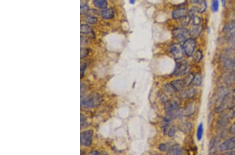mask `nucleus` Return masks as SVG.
<instances>
[{
  "label": "nucleus",
  "mask_w": 235,
  "mask_h": 155,
  "mask_svg": "<svg viewBox=\"0 0 235 155\" xmlns=\"http://www.w3.org/2000/svg\"><path fill=\"white\" fill-rule=\"evenodd\" d=\"M102 101V97L97 93H91L86 98L81 97V105L85 108H93L100 105Z\"/></svg>",
  "instance_id": "nucleus-1"
},
{
  "label": "nucleus",
  "mask_w": 235,
  "mask_h": 155,
  "mask_svg": "<svg viewBox=\"0 0 235 155\" xmlns=\"http://www.w3.org/2000/svg\"><path fill=\"white\" fill-rule=\"evenodd\" d=\"M172 35L173 38L179 41H185L189 39L190 33L189 30L184 28H178L175 29L172 32Z\"/></svg>",
  "instance_id": "nucleus-2"
},
{
  "label": "nucleus",
  "mask_w": 235,
  "mask_h": 155,
  "mask_svg": "<svg viewBox=\"0 0 235 155\" xmlns=\"http://www.w3.org/2000/svg\"><path fill=\"white\" fill-rule=\"evenodd\" d=\"M191 68V67L188 64L187 62L185 61H183L177 64L173 74L176 76L186 74L190 71Z\"/></svg>",
  "instance_id": "nucleus-3"
},
{
  "label": "nucleus",
  "mask_w": 235,
  "mask_h": 155,
  "mask_svg": "<svg viewBox=\"0 0 235 155\" xmlns=\"http://www.w3.org/2000/svg\"><path fill=\"white\" fill-rule=\"evenodd\" d=\"M196 47V42L193 38H189L184 41L183 44V48L184 53L188 57H191L193 54Z\"/></svg>",
  "instance_id": "nucleus-4"
},
{
  "label": "nucleus",
  "mask_w": 235,
  "mask_h": 155,
  "mask_svg": "<svg viewBox=\"0 0 235 155\" xmlns=\"http://www.w3.org/2000/svg\"><path fill=\"white\" fill-rule=\"evenodd\" d=\"M170 52L173 58L177 60H179L182 59L185 53L184 49L183 48V46L179 43H175L171 46Z\"/></svg>",
  "instance_id": "nucleus-5"
},
{
  "label": "nucleus",
  "mask_w": 235,
  "mask_h": 155,
  "mask_svg": "<svg viewBox=\"0 0 235 155\" xmlns=\"http://www.w3.org/2000/svg\"><path fill=\"white\" fill-rule=\"evenodd\" d=\"M94 132L88 130L82 132L81 134V144L85 146H89L92 142Z\"/></svg>",
  "instance_id": "nucleus-6"
},
{
  "label": "nucleus",
  "mask_w": 235,
  "mask_h": 155,
  "mask_svg": "<svg viewBox=\"0 0 235 155\" xmlns=\"http://www.w3.org/2000/svg\"><path fill=\"white\" fill-rule=\"evenodd\" d=\"M228 94H229L228 90L225 87H222L219 89V90L218 91V96H217L218 97H217V99L215 102L216 109L221 106V103H222L224 99Z\"/></svg>",
  "instance_id": "nucleus-7"
},
{
  "label": "nucleus",
  "mask_w": 235,
  "mask_h": 155,
  "mask_svg": "<svg viewBox=\"0 0 235 155\" xmlns=\"http://www.w3.org/2000/svg\"><path fill=\"white\" fill-rule=\"evenodd\" d=\"M235 147V138L227 139L219 145L221 151H228Z\"/></svg>",
  "instance_id": "nucleus-8"
},
{
  "label": "nucleus",
  "mask_w": 235,
  "mask_h": 155,
  "mask_svg": "<svg viewBox=\"0 0 235 155\" xmlns=\"http://www.w3.org/2000/svg\"><path fill=\"white\" fill-rule=\"evenodd\" d=\"M232 97L229 96V94H228L224 99L222 103H221V106L218 108H216V112L220 113L225 111L232 104Z\"/></svg>",
  "instance_id": "nucleus-9"
},
{
  "label": "nucleus",
  "mask_w": 235,
  "mask_h": 155,
  "mask_svg": "<svg viewBox=\"0 0 235 155\" xmlns=\"http://www.w3.org/2000/svg\"><path fill=\"white\" fill-rule=\"evenodd\" d=\"M197 93V91L195 88L190 87L189 88L186 89L184 90H181L180 96L183 99H190L192 98L195 96Z\"/></svg>",
  "instance_id": "nucleus-10"
},
{
  "label": "nucleus",
  "mask_w": 235,
  "mask_h": 155,
  "mask_svg": "<svg viewBox=\"0 0 235 155\" xmlns=\"http://www.w3.org/2000/svg\"><path fill=\"white\" fill-rule=\"evenodd\" d=\"M203 28L200 25H193L189 30V33L192 38H198L202 32Z\"/></svg>",
  "instance_id": "nucleus-11"
},
{
  "label": "nucleus",
  "mask_w": 235,
  "mask_h": 155,
  "mask_svg": "<svg viewBox=\"0 0 235 155\" xmlns=\"http://www.w3.org/2000/svg\"><path fill=\"white\" fill-rule=\"evenodd\" d=\"M188 15V12L186 8H179L175 10L172 12V16L173 19H181L184 16Z\"/></svg>",
  "instance_id": "nucleus-12"
},
{
  "label": "nucleus",
  "mask_w": 235,
  "mask_h": 155,
  "mask_svg": "<svg viewBox=\"0 0 235 155\" xmlns=\"http://www.w3.org/2000/svg\"><path fill=\"white\" fill-rule=\"evenodd\" d=\"M183 153L182 149L179 145L176 144L169 147L167 153L168 155H179Z\"/></svg>",
  "instance_id": "nucleus-13"
},
{
  "label": "nucleus",
  "mask_w": 235,
  "mask_h": 155,
  "mask_svg": "<svg viewBox=\"0 0 235 155\" xmlns=\"http://www.w3.org/2000/svg\"><path fill=\"white\" fill-rule=\"evenodd\" d=\"M196 110L195 104L194 102L190 103L183 109L184 116L186 117H190L195 112Z\"/></svg>",
  "instance_id": "nucleus-14"
},
{
  "label": "nucleus",
  "mask_w": 235,
  "mask_h": 155,
  "mask_svg": "<svg viewBox=\"0 0 235 155\" xmlns=\"http://www.w3.org/2000/svg\"><path fill=\"white\" fill-rule=\"evenodd\" d=\"M224 65L226 68L232 71H235V59L226 58L224 59Z\"/></svg>",
  "instance_id": "nucleus-15"
},
{
  "label": "nucleus",
  "mask_w": 235,
  "mask_h": 155,
  "mask_svg": "<svg viewBox=\"0 0 235 155\" xmlns=\"http://www.w3.org/2000/svg\"><path fill=\"white\" fill-rule=\"evenodd\" d=\"M170 84L172 85L173 88L175 89L176 92L181 91V90H182V89L184 88V87L186 86L184 81H183V80H181V79H177V80L172 81L171 82Z\"/></svg>",
  "instance_id": "nucleus-16"
},
{
  "label": "nucleus",
  "mask_w": 235,
  "mask_h": 155,
  "mask_svg": "<svg viewBox=\"0 0 235 155\" xmlns=\"http://www.w3.org/2000/svg\"><path fill=\"white\" fill-rule=\"evenodd\" d=\"M224 82L228 85L235 84V71H232L229 74L227 75L224 78Z\"/></svg>",
  "instance_id": "nucleus-17"
},
{
  "label": "nucleus",
  "mask_w": 235,
  "mask_h": 155,
  "mask_svg": "<svg viewBox=\"0 0 235 155\" xmlns=\"http://www.w3.org/2000/svg\"><path fill=\"white\" fill-rule=\"evenodd\" d=\"M218 141L215 138L212 139L210 142L209 145V153L210 154H214L216 153L218 149Z\"/></svg>",
  "instance_id": "nucleus-18"
},
{
  "label": "nucleus",
  "mask_w": 235,
  "mask_h": 155,
  "mask_svg": "<svg viewBox=\"0 0 235 155\" xmlns=\"http://www.w3.org/2000/svg\"><path fill=\"white\" fill-rule=\"evenodd\" d=\"M192 128V125L190 123H182L180 124L179 128L184 134H189Z\"/></svg>",
  "instance_id": "nucleus-19"
},
{
  "label": "nucleus",
  "mask_w": 235,
  "mask_h": 155,
  "mask_svg": "<svg viewBox=\"0 0 235 155\" xmlns=\"http://www.w3.org/2000/svg\"><path fill=\"white\" fill-rule=\"evenodd\" d=\"M93 4L96 8L101 9L106 8L108 5L106 0H94Z\"/></svg>",
  "instance_id": "nucleus-20"
},
{
  "label": "nucleus",
  "mask_w": 235,
  "mask_h": 155,
  "mask_svg": "<svg viewBox=\"0 0 235 155\" xmlns=\"http://www.w3.org/2000/svg\"><path fill=\"white\" fill-rule=\"evenodd\" d=\"M102 18L104 19H109L112 18L114 16V12L112 9L109 8L103 11L102 13Z\"/></svg>",
  "instance_id": "nucleus-21"
},
{
  "label": "nucleus",
  "mask_w": 235,
  "mask_h": 155,
  "mask_svg": "<svg viewBox=\"0 0 235 155\" xmlns=\"http://www.w3.org/2000/svg\"><path fill=\"white\" fill-rule=\"evenodd\" d=\"M207 2L205 0H202L198 3L197 7H195L197 11L199 13H203L207 9Z\"/></svg>",
  "instance_id": "nucleus-22"
},
{
  "label": "nucleus",
  "mask_w": 235,
  "mask_h": 155,
  "mask_svg": "<svg viewBox=\"0 0 235 155\" xmlns=\"http://www.w3.org/2000/svg\"><path fill=\"white\" fill-rule=\"evenodd\" d=\"M234 30H235V21H232L228 22L226 24L223 29L224 32H229Z\"/></svg>",
  "instance_id": "nucleus-23"
},
{
  "label": "nucleus",
  "mask_w": 235,
  "mask_h": 155,
  "mask_svg": "<svg viewBox=\"0 0 235 155\" xmlns=\"http://www.w3.org/2000/svg\"><path fill=\"white\" fill-rule=\"evenodd\" d=\"M202 81V78L201 74L200 73H197L194 76L193 79L192 81V84L196 86H199L201 85Z\"/></svg>",
  "instance_id": "nucleus-24"
},
{
  "label": "nucleus",
  "mask_w": 235,
  "mask_h": 155,
  "mask_svg": "<svg viewBox=\"0 0 235 155\" xmlns=\"http://www.w3.org/2000/svg\"><path fill=\"white\" fill-rule=\"evenodd\" d=\"M81 32L84 34L92 33V29L87 25H82L81 26Z\"/></svg>",
  "instance_id": "nucleus-25"
},
{
  "label": "nucleus",
  "mask_w": 235,
  "mask_h": 155,
  "mask_svg": "<svg viewBox=\"0 0 235 155\" xmlns=\"http://www.w3.org/2000/svg\"><path fill=\"white\" fill-rule=\"evenodd\" d=\"M193 74L192 73H190L187 76H186V78H184V84L186 86H188L190 85L191 83H192V81L193 79L194 78Z\"/></svg>",
  "instance_id": "nucleus-26"
},
{
  "label": "nucleus",
  "mask_w": 235,
  "mask_h": 155,
  "mask_svg": "<svg viewBox=\"0 0 235 155\" xmlns=\"http://www.w3.org/2000/svg\"><path fill=\"white\" fill-rule=\"evenodd\" d=\"M203 133V124L201 123L198 128L197 133V137L198 141H200L201 139H202Z\"/></svg>",
  "instance_id": "nucleus-27"
},
{
  "label": "nucleus",
  "mask_w": 235,
  "mask_h": 155,
  "mask_svg": "<svg viewBox=\"0 0 235 155\" xmlns=\"http://www.w3.org/2000/svg\"><path fill=\"white\" fill-rule=\"evenodd\" d=\"M203 58V53L201 51L198 50L196 52L194 53L193 56L194 61L195 62H199Z\"/></svg>",
  "instance_id": "nucleus-28"
},
{
  "label": "nucleus",
  "mask_w": 235,
  "mask_h": 155,
  "mask_svg": "<svg viewBox=\"0 0 235 155\" xmlns=\"http://www.w3.org/2000/svg\"><path fill=\"white\" fill-rule=\"evenodd\" d=\"M219 8L218 0H212L211 9L213 12L218 11Z\"/></svg>",
  "instance_id": "nucleus-29"
},
{
  "label": "nucleus",
  "mask_w": 235,
  "mask_h": 155,
  "mask_svg": "<svg viewBox=\"0 0 235 155\" xmlns=\"http://www.w3.org/2000/svg\"><path fill=\"white\" fill-rule=\"evenodd\" d=\"M191 18L193 20V25H199L201 22V18L199 16H196L195 14H193L191 16Z\"/></svg>",
  "instance_id": "nucleus-30"
},
{
  "label": "nucleus",
  "mask_w": 235,
  "mask_h": 155,
  "mask_svg": "<svg viewBox=\"0 0 235 155\" xmlns=\"http://www.w3.org/2000/svg\"><path fill=\"white\" fill-rule=\"evenodd\" d=\"M191 19V17L189 15H188L187 16H184L183 18H181V22L183 25H188L190 22Z\"/></svg>",
  "instance_id": "nucleus-31"
},
{
  "label": "nucleus",
  "mask_w": 235,
  "mask_h": 155,
  "mask_svg": "<svg viewBox=\"0 0 235 155\" xmlns=\"http://www.w3.org/2000/svg\"><path fill=\"white\" fill-rule=\"evenodd\" d=\"M229 43L232 47L235 49V32L232 33L229 38Z\"/></svg>",
  "instance_id": "nucleus-32"
},
{
  "label": "nucleus",
  "mask_w": 235,
  "mask_h": 155,
  "mask_svg": "<svg viewBox=\"0 0 235 155\" xmlns=\"http://www.w3.org/2000/svg\"><path fill=\"white\" fill-rule=\"evenodd\" d=\"M86 22H88L89 24H94L96 23L97 22V18L94 16H88L87 19H86Z\"/></svg>",
  "instance_id": "nucleus-33"
},
{
  "label": "nucleus",
  "mask_w": 235,
  "mask_h": 155,
  "mask_svg": "<svg viewBox=\"0 0 235 155\" xmlns=\"http://www.w3.org/2000/svg\"><path fill=\"white\" fill-rule=\"evenodd\" d=\"M89 53V51L85 48H81V58L83 59L84 58L86 57Z\"/></svg>",
  "instance_id": "nucleus-34"
},
{
  "label": "nucleus",
  "mask_w": 235,
  "mask_h": 155,
  "mask_svg": "<svg viewBox=\"0 0 235 155\" xmlns=\"http://www.w3.org/2000/svg\"><path fill=\"white\" fill-rule=\"evenodd\" d=\"M227 116L230 118H233L235 117V105L233 106L231 109H230L229 112L227 114Z\"/></svg>",
  "instance_id": "nucleus-35"
},
{
  "label": "nucleus",
  "mask_w": 235,
  "mask_h": 155,
  "mask_svg": "<svg viewBox=\"0 0 235 155\" xmlns=\"http://www.w3.org/2000/svg\"><path fill=\"white\" fill-rule=\"evenodd\" d=\"M169 148V147L167 144H161L159 146V149L162 152L168 151Z\"/></svg>",
  "instance_id": "nucleus-36"
},
{
  "label": "nucleus",
  "mask_w": 235,
  "mask_h": 155,
  "mask_svg": "<svg viewBox=\"0 0 235 155\" xmlns=\"http://www.w3.org/2000/svg\"><path fill=\"white\" fill-rule=\"evenodd\" d=\"M175 133H176V129L174 127H171L169 128L168 131L167 133L168 136L169 137H173L175 136Z\"/></svg>",
  "instance_id": "nucleus-37"
},
{
  "label": "nucleus",
  "mask_w": 235,
  "mask_h": 155,
  "mask_svg": "<svg viewBox=\"0 0 235 155\" xmlns=\"http://www.w3.org/2000/svg\"><path fill=\"white\" fill-rule=\"evenodd\" d=\"M86 124V119L83 114H81V128H82Z\"/></svg>",
  "instance_id": "nucleus-38"
},
{
  "label": "nucleus",
  "mask_w": 235,
  "mask_h": 155,
  "mask_svg": "<svg viewBox=\"0 0 235 155\" xmlns=\"http://www.w3.org/2000/svg\"><path fill=\"white\" fill-rule=\"evenodd\" d=\"M89 10V7L88 5H83L81 7V14H85L88 12Z\"/></svg>",
  "instance_id": "nucleus-39"
},
{
  "label": "nucleus",
  "mask_w": 235,
  "mask_h": 155,
  "mask_svg": "<svg viewBox=\"0 0 235 155\" xmlns=\"http://www.w3.org/2000/svg\"><path fill=\"white\" fill-rule=\"evenodd\" d=\"M86 68V64L84 63L83 64L81 65V78H82L84 75V72L85 68Z\"/></svg>",
  "instance_id": "nucleus-40"
},
{
  "label": "nucleus",
  "mask_w": 235,
  "mask_h": 155,
  "mask_svg": "<svg viewBox=\"0 0 235 155\" xmlns=\"http://www.w3.org/2000/svg\"><path fill=\"white\" fill-rule=\"evenodd\" d=\"M228 152H226L224 154H226V155H235V147L233 148L230 149V150H228Z\"/></svg>",
  "instance_id": "nucleus-41"
},
{
  "label": "nucleus",
  "mask_w": 235,
  "mask_h": 155,
  "mask_svg": "<svg viewBox=\"0 0 235 155\" xmlns=\"http://www.w3.org/2000/svg\"><path fill=\"white\" fill-rule=\"evenodd\" d=\"M230 131L232 134H235V122L232 124L230 128Z\"/></svg>",
  "instance_id": "nucleus-42"
},
{
  "label": "nucleus",
  "mask_w": 235,
  "mask_h": 155,
  "mask_svg": "<svg viewBox=\"0 0 235 155\" xmlns=\"http://www.w3.org/2000/svg\"><path fill=\"white\" fill-rule=\"evenodd\" d=\"M202 0H190L191 2L193 4H198Z\"/></svg>",
  "instance_id": "nucleus-43"
},
{
  "label": "nucleus",
  "mask_w": 235,
  "mask_h": 155,
  "mask_svg": "<svg viewBox=\"0 0 235 155\" xmlns=\"http://www.w3.org/2000/svg\"><path fill=\"white\" fill-rule=\"evenodd\" d=\"M222 7H225L226 3V0H222Z\"/></svg>",
  "instance_id": "nucleus-44"
},
{
  "label": "nucleus",
  "mask_w": 235,
  "mask_h": 155,
  "mask_svg": "<svg viewBox=\"0 0 235 155\" xmlns=\"http://www.w3.org/2000/svg\"><path fill=\"white\" fill-rule=\"evenodd\" d=\"M90 154L91 155H97V154H99V153L98 152H91L90 153Z\"/></svg>",
  "instance_id": "nucleus-45"
},
{
  "label": "nucleus",
  "mask_w": 235,
  "mask_h": 155,
  "mask_svg": "<svg viewBox=\"0 0 235 155\" xmlns=\"http://www.w3.org/2000/svg\"><path fill=\"white\" fill-rule=\"evenodd\" d=\"M135 1H136V0H130V3L132 4H133L135 3Z\"/></svg>",
  "instance_id": "nucleus-46"
},
{
  "label": "nucleus",
  "mask_w": 235,
  "mask_h": 155,
  "mask_svg": "<svg viewBox=\"0 0 235 155\" xmlns=\"http://www.w3.org/2000/svg\"><path fill=\"white\" fill-rule=\"evenodd\" d=\"M232 96L235 97V89L233 90V92H232Z\"/></svg>",
  "instance_id": "nucleus-47"
}]
</instances>
